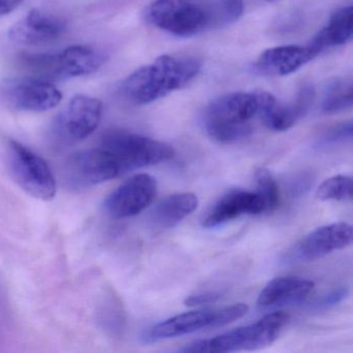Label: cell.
I'll return each mask as SVG.
<instances>
[{"label":"cell","instance_id":"1","mask_svg":"<svg viewBox=\"0 0 353 353\" xmlns=\"http://www.w3.org/2000/svg\"><path fill=\"white\" fill-rule=\"evenodd\" d=\"M243 13L241 0H152L146 18L168 34L188 38L229 26Z\"/></svg>","mask_w":353,"mask_h":353},{"label":"cell","instance_id":"2","mask_svg":"<svg viewBox=\"0 0 353 353\" xmlns=\"http://www.w3.org/2000/svg\"><path fill=\"white\" fill-rule=\"evenodd\" d=\"M200 69V61L190 55H163L125 79L121 94L135 106L150 104L189 84Z\"/></svg>","mask_w":353,"mask_h":353},{"label":"cell","instance_id":"3","mask_svg":"<svg viewBox=\"0 0 353 353\" xmlns=\"http://www.w3.org/2000/svg\"><path fill=\"white\" fill-rule=\"evenodd\" d=\"M274 97L266 92H232L212 101L204 110L203 125L212 139L233 143L251 136V121L262 112Z\"/></svg>","mask_w":353,"mask_h":353},{"label":"cell","instance_id":"4","mask_svg":"<svg viewBox=\"0 0 353 353\" xmlns=\"http://www.w3.org/2000/svg\"><path fill=\"white\" fill-rule=\"evenodd\" d=\"M288 322L282 312L268 314L256 323L225 332L216 338L199 340L181 349V352L224 353L252 351L272 345Z\"/></svg>","mask_w":353,"mask_h":353},{"label":"cell","instance_id":"5","mask_svg":"<svg viewBox=\"0 0 353 353\" xmlns=\"http://www.w3.org/2000/svg\"><path fill=\"white\" fill-rule=\"evenodd\" d=\"M100 148L112 157L121 174L166 162L174 156L169 144L125 131L109 132L103 137Z\"/></svg>","mask_w":353,"mask_h":353},{"label":"cell","instance_id":"6","mask_svg":"<svg viewBox=\"0 0 353 353\" xmlns=\"http://www.w3.org/2000/svg\"><path fill=\"white\" fill-rule=\"evenodd\" d=\"M248 311L249 307L247 305L236 303L222 309L187 312L150 326L143 332L141 338L143 342L152 343L202 330L221 327L243 317Z\"/></svg>","mask_w":353,"mask_h":353},{"label":"cell","instance_id":"7","mask_svg":"<svg viewBox=\"0 0 353 353\" xmlns=\"http://www.w3.org/2000/svg\"><path fill=\"white\" fill-rule=\"evenodd\" d=\"M8 154L10 172L23 191L43 201H50L55 197L57 179L42 157L15 140L10 141Z\"/></svg>","mask_w":353,"mask_h":353},{"label":"cell","instance_id":"8","mask_svg":"<svg viewBox=\"0 0 353 353\" xmlns=\"http://www.w3.org/2000/svg\"><path fill=\"white\" fill-rule=\"evenodd\" d=\"M98 99L76 96L53 121L52 138L59 146L73 145L92 135L102 119Z\"/></svg>","mask_w":353,"mask_h":353},{"label":"cell","instance_id":"9","mask_svg":"<svg viewBox=\"0 0 353 353\" xmlns=\"http://www.w3.org/2000/svg\"><path fill=\"white\" fill-rule=\"evenodd\" d=\"M63 99L51 82L36 77L8 78L0 82V100L10 108L28 112H44Z\"/></svg>","mask_w":353,"mask_h":353},{"label":"cell","instance_id":"10","mask_svg":"<svg viewBox=\"0 0 353 353\" xmlns=\"http://www.w3.org/2000/svg\"><path fill=\"white\" fill-rule=\"evenodd\" d=\"M352 243V226L339 222L325 225L301 239L284 257L287 264L303 263L319 259L332 252L349 247Z\"/></svg>","mask_w":353,"mask_h":353},{"label":"cell","instance_id":"11","mask_svg":"<svg viewBox=\"0 0 353 353\" xmlns=\"http://www.w3.org/2000/svg\"><path fill=\"white\" fill-rule=\"evenodd\" d=\"M158 192L156 179L146 173L134 175L107 197L104 208L114 219L131 218L152 204Z\"/></svg>","mask_w":353,"mask_h":353},{"label":"cell","instance_id":"12","mask_svg":"<svg viewBox=\"0 0 353 353\" xmlns=\"http://www.w3.org/2000/svg\"><path fill=\"white\" fill-rule=\"evenodd\" d=\"M65 174L72 187L88 188L111 181L121 173L112 157L99 148L74 154L68 161Z\"/></svg>","mask_w":353,"mask_h":353},{"label":"cell","instance_id":"13","mask_svg":"<svg viewBox=\"0 0 353 353\" xmlns=\"http://www.w3.org/2000/svg\"><path fill=\"white\" fill-rule=\"evenodd\" d=\"M65 32V23L59 18L34 9L9 30V38L20 45H41L53 42Z\"/></svg>","mask_w":353,"mask_h":353},{"label":"cell","instance_id":"14","mask_svg":"<svg viewBox=\"0 0 353 353\" xmlns=\"http://www.w3.org/2000/svg\"><path fill=\"white\" fill-rule=\"evenodd\" d=\"M263 212H265V205L257 192L233 190L225 194L210 208L202 221V226L214 228L243 214H260Z\"/></svg>","mask_w":353,"mask_h":353},{"label":"cell","instance_id":"15","mask_svg":"<svg viewBox=\"0 0 353 353\" xmlns=\"http://www.w3.org/2000/svg\"><path fill=\"white\" fill-rule=\"evenodd\" d=\"M316 57L317 53L310 45L274 47L260 54L254 63V71L264 76L290 75Z\"/></svg>","mask_w":353,"mask_h":353},{"label":"cell","instance_id":"16","mask_svg":"<svg viewBox=\"0 0 353 353\" xmlns=\"http://www.w3.org/2000/svg\"><path fill=\"white\" fill-rule=\"evenodd\" d=\"M314 100L315 88L305 84L299 90L294 100L287 104L278 103L274 98L264 109L261 119L268 129L276 132L286 131L309 112Z\"/></svg>","mask_w":353,"mask_h":353},{"label":"cell","instance_id":"17","mask_svg":"<svg viewBox=\"0 0 353 353\" xmlns=\"http://www.w3.org/2000/svg\"><path fill=\"white\" fill-rule=\"evenodd\" d=\"M314 282L299 276H279L270 281L257 299L262 309L282 307L303 301L313 290Z\"/></svg>","mask_w":353,"mask_h":353},{"label":"cell","instance_id":"18","mask_svg":"<svg viewBox=\"0 0 353 353\" xmlns=\"http://www.w3.org/2000/svg\"><path fill=\"white\" fill-rule=\"evenodd\" d=\"M107 55L88 46H72L57 54L59 79L96 73L106 63Z\"/></svg>","mask_w":353,"mask_h":353},{"label":"cell","instance_id":"19","mask_svg":"<svg viewBox=\"0 0 353 353\" xmlns=\"http://www.w3.org/2000/svg\"><path fill=\"white\" fill-rule=\"evenodd\" d=\"M199 200L193 193L173 194L161 200L150 214L152 228L164 230L176 226L197 210Z\"/></svg>","mask_w":353,"mask_h":353},{"label":"cell","instance_id":"20","mask_svg":"<svg viewBox=\"0 0 353 353\" xmlns=\"http://www.w3.org/2000/svg\"><path fill=\"white\" fill-rule=\"evenodd\" d=\"M352 7H345L334 12L328 23L316 34L310 47L319 54L332 47L342 46L352 38Z\"/></svg>","mask_w":353,"mask_h":353},{"label":"cell","instance_id":"21","mask_svg":"<svg viewBox=\"0 0 353 353\" xmlns=\"http://www.w3.org/2000/svg\"><path fill=\"white\" fill-rule=\"evenodd\" d=\"M352 106V82L348 79H336L328 84L322 101V112L336 114Z\"/></svg>","mask_w":353,"mask_h":353},{"label":"cell","instance_id":"22","mask_svg":"<svg viewBox=\"0 0 353 353\" xmlns=\"http://www.w3.org/2000/svg\"><path fill=\"white\" fill-rule=\"evenodd\" d=\"M317 198L321 201H347L352 198V179L347 175H336L318 188Z\"/></svg>","mask_w":353,"mask_h":353},{"label":"cell","instance_id":"23","mask_svg":"<svg viewBox=\"0 0 353 353\" xmlns=\"http://www.w3.org/2000/svg\"><path fill=\"white\" fill-rule=\"evenodd\" d=\"M255 183L257 187L256 192L263 199L265 212L276 210L280 202V190L270 171L264 168L256 170Z\"/></svg>","mask_w":353,"mask_h":353},{"label":"cell","instance_id":"24","mask_svg":"<svg viewBox=\"0 0 353 353\" xmlns=\"http://www.w3.org/2000/svg\"><path fill=\"white\" fill-rule=\"evenodd\" d=\"M351 138H352V123L348 121V123L336 125L325 135L322 136L321 139L318 141V146L328 148V146L338 145V144L350 141Z\"/></svg>","mask_w":353,"mask_h":353},{"label":"cell","instance_id":"25","mask_svg":"<svg viewBox=\"0 0 353 353\" xmlns=\"http://www.w3.org/2000/svg\"><path fill=\"white\" fill-rule=\"evenodd\" d=\"M312 185H313V175L311 173H301L291 181V193L293 196L303 195Z\"/></svg>","mask_w":353,"mask_h":353},{"label":"cell","instance_id":"26","mask_svg":"<svg viewBox=\"0 0 353 353\" xmlns=\"http://www.w3.org/2000/svg\"><path fill=\"white\" fill-rule=\"evenodd\" d=\"M222 294L216 291H205V292L197 293V294L191 295L185 301V303L190 307H196V305H208L214 303L221 299Z\"/></svg>","mask_w":353,"mask_h":353},{"label":"cell","instance_id":"27","mask_svg":"<svg viewBox=\"0 0 353 353\" xmlns=\"http://www.w3.org/2000/svg\"><path fill=\"white\" fill-rule=\"evenodd\" d=\"M347 294H348V290H347L346 287L334 289V291L322 297L319 303H317V305L319 307H332V305H336V303L342 301L347 296Z\"/></svg>","mask_w":353,"mask_h":353},{"label":"cell","instance_id":"28","mask_svg":"<svg viewBox=\"0 0 353 353\" xmlns=\"http://www.w3.org/2000/svg\"><path fill=\"white\" fill-rule=\"evenodd\" d=\"M23 0H0V18L15 11Z\"/></svg>","mask_w":353,"mask_h":353},{"label":"cell","instance_id":"29","mask_svg":"<svg viewBox=\"0 0 353 353\" xmlns=\"http://www.w3.org/2000/svg\"><path fill=\"white\" fill-rule=\"evenodd\" d=\"M266 1H276V0H266Z\"/></svg>","mask_w":353,"mask_h":353}]
</instances>
